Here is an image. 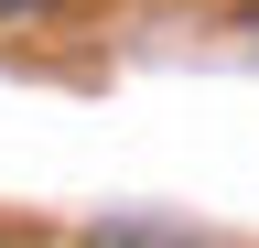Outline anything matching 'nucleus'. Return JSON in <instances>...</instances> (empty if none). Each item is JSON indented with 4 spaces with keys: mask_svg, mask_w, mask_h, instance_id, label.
<instances>
[{
    "mask_svg": "<svg viewBox=\"0 0 259 248\" xmlns=\"http://www.w3.org/2000/svg\"><path fill=\"white\" fill-rule=\"evenodd\" d=\"M44 11H76V0H0V22H44Z\"/></svg>",
    "mask_w": 259,
    "mask_h": 248,
    "instance_id": "obj_1",
    "label": "nucleus"
}]
</instances>
